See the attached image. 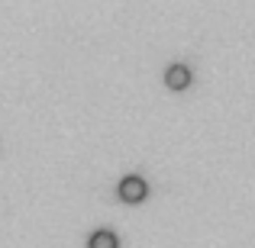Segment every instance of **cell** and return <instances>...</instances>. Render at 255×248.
I'll return each instance as SVG.
<instances>
[{
	"mask_svg": "<svg viewBox=\"0 0 255 248\" xmlns=\"http://www.w3.org/2000/svg\"><path fill=\"white\" fill-rule=\"evenodd\" d=\"M145 193H149V184L139 174H129L120 180V200H126V203H142Z\"/></svg>",
	"mask_w": 255,
	"mask_h": 248,
	"instance_id": "6da1fadb",
	"label": "cell"
},
{
	"mask_svg": "<svg viewBox=\"0 0 255 248\" xmlns=\"http://www.w3.org/2000/svg\"><path fill=\"white\" fill-rule=\"evenodd\" d=\"M165 84H168L171 90H184V87H191V68H187V65H171V68L165 71Z\"/></svg>",
	"mask_w": 255,
	"mask_h": 248,
	"instance_id": "7a4b0ae2",
	"label": "cell"
},
{
	"mask_svg": "<svg viewBox=\"0 0 255 248\" xmlns=\"http://www.w3.org/2000/svg\"><path fill=\"white\" fill-rule=\"evenodd\" d=\"M87 248H120V239L110 229H97L91 236V242H87Z\"/></svg>",
	"mask_w": 255,
	"mask_h": 248,
	"instance_id": "3957f363",
	"label": "cell"
}]
</instances>
